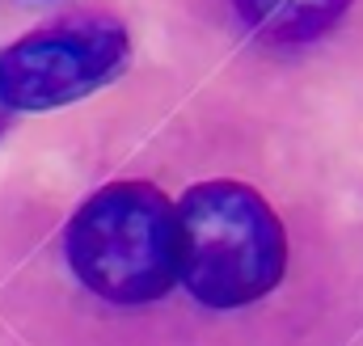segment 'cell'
I'll return each instance as SVG.
<instances>
[{"label":"cell","instance_id":"obj_3","mask_svg":"<svg viewBox=\"0 0 363 346\" xmlns=\"http://www.w3.org/2000/svg\"><path fill=\"white\" fill-rule=\"evenodd\" d=\"M131 64V34L114 13H68L0 47V101L43 114L114 85Z\"/></svg>","mask_w":363,"mask_h":346},{"label":"cell","instance_id":"obj_2","mask_svg":"<svg viewBox=\"0 0 363 346\" xmlns=\"http://www.w3.org/2000/svg\"><path fill=\"white\" fill-rule=\"evenodd\" d=\"M64 250L72 274L110 304H152L178 283V216L161 186L123 177L72 211Z\"/></svg>","mask_w":363,"mask_h":346},{"label":"cell","instance_id":"obj_5","mask_svg":"<svg viewBox=\"0 0 363 346\" xmlns=\"http://www.w3.org/2000/svg\"><path fill=\"white\" fill-rule=\"evenodd\" d=\"M4 127H9V106L0 101V131H4Z\"/></svg>","mask_w":363,"mask_h":346},{"label":"cell","instance_id":"obj_1","mask_svg":"<svg viewBox=\"0 0 363 346\" xmlns=\"http://www.w3.org/2000/svg\"><path fill=\"white\" fill-rule=\"evenodd\" d=\"M178 279L207 308H245L279 287L287 233L274 207L237 177H211L182 194Z\"/></svg>","mask_w":363,"mask_h":346},{"label":"cell","instance_id":"obj_4","mask_svg":"<svg viewBox=\"0 0 363 346\" xmlns=\"http://www.w3.org/2000/svg\"><path fill=\"white\" fill-rule=\"evenodd\" d=\"M355 0H233L237 17L274 47H300L330 34Z\"/></svg>","mask_w":363,"mask_h":346}]
</instances>
